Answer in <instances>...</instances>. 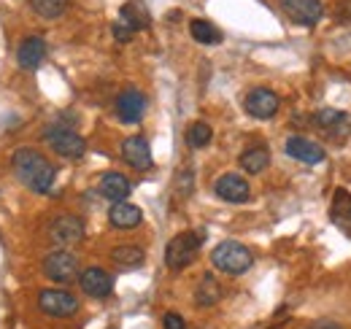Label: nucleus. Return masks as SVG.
I'll return each mask as SVG.
<instances>
[{"mask_svg": "<svg viewBox=\"0 0 351 329\" xmlns=\"http://www.w3.org/2000/svg\"><path fill=\"white\" fill-rule=\"evenodd\" d=\"M316 329H341L338 324H322V327H316Z\"/></svg>", "mask_w": 351, "mask_h": 329, "instance_id": "obj_30", "label": "nucleus"}, {"mask_svg": "<svg viewBox=\"0 0 351 329\" xmlns=\"http://www.w3.org/2000/svg\"><path fill=\"white\" fill-rule=\"evenodd\" d=\"M111 259L119 265V267H138L143 262V248L135 246V243H125V246H117L111 251Z\"/></svg>", "mask_w": 351, "mask_h": 329, "instance_id": "obj_24", "label": "nucleus"}, {"mask_svg": "<svg viewBox=\"0 0 351 329\" xmlns=\"http://www.w3.org/2000/svg\"><path fill=\"white\" fill-rule=\"evenodd\" d=\"M79 284L84 289V294L95 297V300H103V297H108V294L114 291V278H111L103 267H87V270L82 273Z\"/></svg>", "mask_w": 351, "mask_h": 329, "instance_id": "obj_14", "label": "nucleus"}, {"mask_svg": "<svg viewBox=\"0 0 351 329\" xmlns=\"http://www.w3.org/2000/svg\"><path fill=\"white\" fill-rule=\"evenodd\" d=\"M330 219L338 230H343L351 235V192L346 189H335L332 195V206H330Z\"/></svg>", "mask_w": 351, "mask_h": 329, "instance_id": "obj_17", "label": "nucleus"}, {"mask_svg": "<svg viewBox=\"0 0 351 329\" xmlns=\"http://www.w3.org/2000/svg\"><path fill=\"white\" fill-rule=\"evenodd\" d=\"M278 5H281V11H284L295 25H303V27L319 25V19L324 16L322 0H278Z\"/></svg>", "mask_w": 351, "mask_h": 329, "instance_id": "obj_7", "label": "nucleus"}, {"mask_svg": "<svg viewBox=\"0 0 351 329\" xmlns=\"http://www.w3.org/2000/svg\"><path fill=\"white\" fill-rule=\"evenodd\" d=\"M162 327H165V329H186V321H184L178 313H165Z\"/></svg>", "mask_w": 351, "mask_h": 329, "instance_id": "obj_28", "label": "nucleus"}, {"mask_svg": "<svg viewBox=\"0 0 351 329\" xmlns=\"http://www.w3.org/2000/svg\"><path fill=\"white\" fill-rule=\"evenodd\" d=\"M338 8H341V11H338V16H341V19H351V0H343Z\"/></svg>", "mask_w": 351, "mask_h": 329, "instance_id": "obj_29", "label": "nucleus"}, {"mask_svg": "<svg viewBox=\"0 0 351 329\" xmlns=\"http://www.w3.org/2000/svg\"><path fill=\"white\" fill-rule=\"evenodd\" d=\"M41 267H44L46 278H51L57 284H68L79 273V262H76V256L71 251H51V254H46Z\"/></svg>", "mask_w": 351, "mask_h": 329, "instance_id": "obj_6", "label": "nucleus"}, {"mask_svg": "<svg viewBox=\"0 0 351 329\" xmlns=\"http://www.w3.org/2000/svg\"><path fill=\"white\" fill-rule=\"evenodd\" d=\"M219 300H221L219 281H217L211 273H206V276L200 278V284H197V291H195V302H197L200 308H211V305H217Z\"/></svg>", "mask_w": 351, "mask_h": 329, "instance_id": "obj_21", "label": "nucleus"}, {"mask_svg": "<svg viewBox=\"0 0 351 329\" xmlns=\"http://www.w3.org/2000/svg\"><path fill=\"white\" fill-rule=\"evenodd\" d=\"M278 106H281L278 95H276L273 89H267V86H257V89H252V92L246 95V100H243L246 114H249V117H254V119H273V117H276V111H278Z\"/></svg>", "mask_w": 351, "mask_h": 329, "instance_id": "obj_9", "label": "nucleus"}, {"mask_svg": "<svg viewBox=\"0 0 351 329\" xmlns=\"http://www.w3.org/2000/svg\"><path fill=\"white\" fill-rule=\"evenodd\" d=\"M143 111H146V97L138 89H125L117 97V117L125 124H138Z\"/></svg>", "mask_w": 351, "mask_h": 329, "instance_id": "obj_13", "label": "nucleus"}, {"mask_svg": "<svg viewBox=\"0 0 351 329\" xmlns=\"http://www.w3.org/2000/svg\"><path fill=\"white\" fill-rule=\"evenodd\" d=\"M11 167H14L16 178H19L30 192H38V195L51 192L57 167L49 162L41 151L27 149V146H25V149H16L14 157H11Z\"/></svg>", "mask_w": 351, "mask_h": 329, "instance_id": "obj_1", "label": "nucleus"}, {"mask_svg": "<svg viewBox=\"0 0 351 329\" xmlns=\"http://www.w3.org/2000/svg\"><path fill=\"white\" fill-rule=\"evenodd\" d=\"M214 192L224 203H246L249 200V181L238 173H224L214 184Z\"/></svg>", "mask_w": 351, "mask_h": 329, "instance_id": "obj_11", "label": "nucleus"}, {"mask_svg": "<svg viewBox=\"0 0 351 329\" xmlns=\"http://www.w3.org/2000/svg\"><path fill=\"white\" fill-rule=\"evenodd\" d=\"M130 192H132V184L128 175L114 173V170L100 175V195L108 197L111 203H125L130 197Z\"/></svg>", "mask_w": 351, "mask_h": 329, "instance_id": "obj_15", "label": "nucleus"}, {"mask_svg": "<svg viewBox=\"0 0 351 329\" xmlns=\"http://www.w3.org/2000/svg\"><path fill=\"white\" fill-rule=\"evenodd\" d=\"M287 154L292 157V160H298V162L303 164H322L327 160V151L319 146V143H313V141H308L303 135H292V138H287Z\"/></svg>", "mask_w": 351, "mask_h": 329, "instance_id": "obj_10", "label": "nucleus"}, {"mask_svg": "<svg viewBox=\"0 0 351 329\" xmlns=\"http://www.w3.org/2000/svg\"><path fill=\"white\" fill-rule=\"evenodd\" d=\"M241 167L246 170V173H252V175H257V173H263L265 167L270 164V151L265 149V146H252V149H246L243 154H241Z\"/></svg>", "mask_w": 351, "mask_h": 329, "instance_id": "obj_23", "label": "nucleus"}, {"mask_svg": "<svg viewBox=\"0 0 351 329\" xmlns=\"http://www.w3.org/2000/svg\"><path fill=\"white\" fill-rule=\"evenodd\" d=\"M214 138V130L206 122H195L186 127V146L189 149H206Z\"/></svg>", "mask_w": 351, "mask_h": 329, "instance_id": "obj_25", "label": "nucleus"}, {"mask_svg": "<svg viewBox=\"0 0 351 329\" xmlns=\"http://www.w3.org/2000/svg\"><path fill=\"white\" fill-rule=\"evenodd\" d=\"M119 22L128 25L132 33H138V30H146V27L152 25V16H149V8H146L141 0H130V3L122 5Z\"/></svg>", "mask_w": 351, "mask_h": 329, "instance_id": "obj_19", "label": "nucleus"}, {"mask_svg": "<svg viewBox=\"0 0 351 329\" xmlns=\"http://www.w3.org/2000/svg\"><path fill=\"white\" fill-rule=\"evenodd\" d=\"M108 221L117 230H135L143 221V213H141V208L130 206V203H114L108 210Z\"/></svg>", "mask_w": 351, "mask_h": 329, "instance_id": "obj_18", "label": "nucleus"}, {"mask_svg": "<svg viewBox=\"0 0 351 329\" xmlns=\"http://www.w3.org/2000/svg\"><path fill=\"white\" fill-rule=\"evenodd\" d=\"M44 57H46V41L38 38V36H27L25 41L19 43V49H16V62L25 71L38 68L44 62Z\"/></svg>", "mask_w": 351, "mask_h": 329, "instance_id": "obj_16", "label": "nucleus"}, {"mask_svg": "<svg viewBox=\"0 0 351 329\" xmlns=\"http://www.w3.org/2000/svg\"><path fill=\"white\" fill-rule=\"evenodd\" d=\"M132 36H135V33H132L128 25H122V22H114V38H117L119 43H128Z\"/></svg>", "mask_w": 351, "mask_h": 329, "instance_id": "obj_27", "label": "nucleus"}, {"mask_svg": "<svg viewBox=\"0 0 351 329\" xmlns=\"http://www.w3.org/2000/svg\"><path fill=\"white\" fill-rule=\"evenodd\" d=\"M44 135L46 141H49V146H51V151L65 157V160H82L84 151H87L84 138L73 127H68V124H54V127L46 130Z\"/></svg>", "mask_w": 351, "mask_h": 329, "instance_id": "obj_3", "label": "nucleus"}, {"mask_svg": "<svg viewBox=\"0 0 351 329\" xmlns=\"http://www.w3.org/2000/svg\"><path fill=\"white\" fill-rule=\"evenodd\" d=\"M38 308L51 319H68L79 310V300L62 289H44L38 294Z\"/></svg>", "mask_w": 351, "mask_h": 329, "instance_id": "obj_5", "label": "nucleus"}, {"mask_svg": "<svg viewBox=\"0 0 351 329\" xmlns=\"http://www.w3.org/2000/svg\"><path fill=\"white\" fill-rule=\"evenodd\" d=\"M68 3H71V0H30L33 11H36L41 19H57V16H62L65 8H68Z\"/></svg>", "mask_w": 351, "mask_h": 329, "instance_id": "obj_26", "label": "nucleus"}, {"mask_svg": "<svg viewBox=\"0 0 351 329\" xmlns=\"http://www.w3.org/2000/svg\"><path fill=\"white\" fill-rule=\"evenodd\" d=\"M49 235L57 246H76L84 241V221L79 216H71V213H62L51 221L49 227Z\"/></svg>", "mask_w": 351, "mask_h": 329, "instance_id": "obj_8", "label": "nucleus"}, {"mask_svg": "<svg viewBox=\"0 0 351 329\" xmlns=\"http://www.w3.org/2000/svg\"><path fill=\"white\" fill-rule=\"evenodd\" d=\"M203 238H206V232H181V235H176L165 248V265L171 270H181L189 262H195L197 251L203 246Z\"/></svg>", "mask_w": 351, "mask_h": 329, "instance_id": "obj_4", "label": "nucleus"}, {"mask_svg": "<svg viewBox=\"0 0 351 329\" xmlns=\"http://www.w3.org/2000/svg\"><path fill=\"white\" fill-rule=\"evenodd\" d=\"M211 265L227 276H243L254 265V256L238 241H221L219 246L211 251Z\"/></svg>", "mask_w": 351, "mask_h": 329, "instance_id": "obj_2", "label": "nucleus"}, {"mask_svg": "<svg viewBox=\"0 0 351 329\" xmlns=\"http://www.w3.org/2000/svg\"><path fill=\"white\" fill-rule=\"evenodd\" d=\"M313 124L322 127V130H327V132H332L335 141H338V135H341V127H343V130H351L349 117H346L343 111H335V108H322V111L313 117Z\"/></svg>", "mask_w": 351, "mask_h": 329, "instance_id": "obj_20", "label": "nucleus"}, {"mask_svg": "<svg viewBox=\"0 0 351 329\" xmlns=\"http://www.w3.org/2000/svg\"><path fill=\"white\" fill-rule=\"evenodd\" d=\"M122 157L132 170H149L152 167V149L143 135H130L122 143Z\"/></svg>", "mask_w": 351, "mask_h": 329, "instance_id": "obj_12", "label": "nucleus"}, {"mask_svg": "<svg viewBox=\"0 0 351 329\" xmlns=\"http://www.w3.org/2000/svg\"><path fill=\"white\" fill-rule=\"evenodd\" d=\"M189 33H192L195 41L203 43V46L221 43V30L214 22H208V19H192V22H189Z\"/></svg>", "mask_w": 351, "mask_h": 329, "instance_id": "obj_22", "label": "nucleus"}]
</instances>
